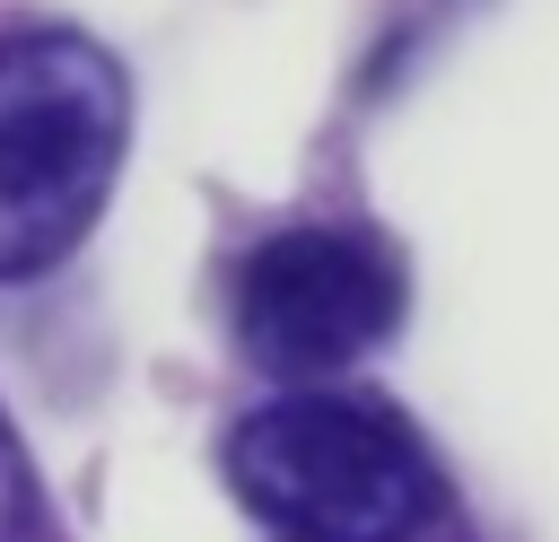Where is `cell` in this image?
<instances>
[{
  "label": "cell",
  "instance_id": "cell-1",
  "mask_svg": "<svg viewBox=\"0 0 559 542\" xmlns=\"http://www.w3.org/2000/svg\"><path fill=\"white\" fill-rule=\"evenodd\" d=\"M131 140V79L70 26L0 35V280H44L96 227Z\"/></svg>",
  "mask_w": 559,
  "mask_h": 542
},
{
  "label": "cell",
  "instance_id": "cell-2",
  "mask_svg": "<svg viewBox=\"0 0 559 542\" xmlns=\"http://www.w3.org/2000/svg\"><path fill=\"white\" fill-rule=\"evenodd\" d=\"M227 490L280 542H419L445 481L402 411L367 393H280L227 428Z\"/></svg>",
  "mask_w": 559,
  "mask_h": 542
},
{
  "label": "cell",
  "instance_id": "cell-3",
  "mask_svg": "<svg viewBox=\"0 0 559 542\" xmlns=\"http://www.w3.org/2000/svg\"><path fill=\"white\" fill-rule=\"evenodd\" d=\"M411 271L367 227H288L236 271V341L262 376H341L393 341Z\"/></svg>",
  "mask_w": 559,
  "mask_h": 542
},
{
  "label": "cell",
  "instance_id": "cell-4",
  "mask_svg": "<svg viewBox=\"0 0 559 542\" xmlns=\"http://www.w3.org/2000/svg\"><path fill=\"white\" fill-rule=\"evenodd\" d=\"M35 533H44V498H35V472H26L17 428L0 420V542H35Z\"/></svg>",
  "mask_w": 559,
  "mask_h": 542
}]
</instances>
